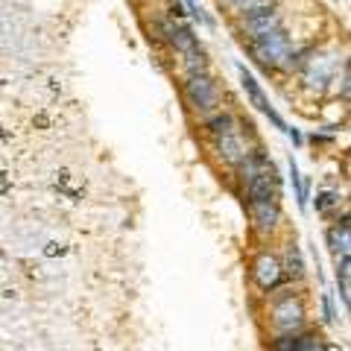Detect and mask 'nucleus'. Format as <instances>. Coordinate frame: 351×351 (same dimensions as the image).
<instances>
[{
	"label": "nucleus",
	"mask_w": 351,
	"mask_h": 351,
	"mask_svg": "<svg viewBox=\"0 0 351 351\" xmlns=\"http://www.w3.org/2000/svg\"><path fill=\"white\" fill-rule=\"evenodd\" d=\"M156 27H158V36L182 56L184 71L188 73H202L205 71V64H208L205 62V50H202L199 38L193 36L191 24L182 18V6L179 3H173L170 12L156 21Z\"/></svg>",
	"instance_id": "1"
},
{
	"label": "nucleus",
	"mask_w": 351,
	"mask_h": 351,
	"mask_svg": "<svg viewBox=\"0 0 351 351\" xmlns=\"http://www.w3.org/2000/svg\"><path fill=\"white\" fill-rule=\"evenodd\" d=\"M208 135H211V144H214V152L217 158L228 164V167H240L252 152L246 147V138L240 132V123L232 117V114H214L208 117Z\"/></svg>",
	"instance_id": "2"
},
{
	"label": "nucleus",
	"mask_w": 351,
	"mask_h": 351,
	"mask_svg": "<svg viewBox=\"0 0 351 351\" xmlns=\"http://www.w3.org/2000/svg\"><path fill=\"white\" fill-rule=\"evenodd\" d=\"M237 170H240V182L246 188L249 202H263V199L278 202L281 182H278V173L272 167V161L263 152H252Z\"/></svg>",
	"instance_id": "3"
},
{
	"label": "nucleus",
	"mask_w": 351,
	"mask_h": 351,
	"mask_svg": "<svg viewBox=\"0 0 351 351\" xmlns=\"http://www.w3.org/2000/svg\"><path fill=\"white\" fill-rule=\"evenodd\" d=\"M249 50L263 68H293V59H295V47L284 29H276V32L261 36V38H252Z\"/></svg>",
	"instance_id": "4"
},
{
	"label": "nucleus",
	"mask_w": 351,
	"mask_h": 351,
	"mask_svg": "<svg viewBox=\"0 0 351 351\" xmlns=\"http://www.w3.org/2000/svg\"><path fill=\"white\" fill-rule=\"evenodd\" d=\"M184 100L193 108L196 114L202 117H214V112L219 108V88L214 82V76L202 73H188L184 80Z\"/></svg>",
	"instance_id": "5"
},
{
	"label": "nucleus",
	"mask_w": 351,
	"mask_h": 351,
	"mask_svg": "<svg viewBox=\"0 0 351 351\" xmlns=\"http://www.w3.org/2000/svg\"><path fill=\"white\" fill-rule=\"evenodd\" d=\"M272 331L278 334H302L304 331V307L290 290H281V295L269 307Z\"/></svg>",
	"instance_id": "6"
},
{
	"label": "nucleus",
	"mask_w": 351,
	"mask_h": 351,
	"mask_svg": "<svg viewBox=\"0 0 351 351\" xmlns=\"http://www.w3.org/2000/svg\"><path fill=\"white\" fill-rule=\"evenodd\" d=\"M284 276H287V269H284V263L269 255V252H261V255L255 258V263H252V278H255V284L261 290H276L278 284L284 281Z\"/></svg>",
	"instance_id": "7"
},
{
	"label": "nucleus",
	"mask_w": 351,
	"mask_h": 351,
	"mask_svg": "<svg viewBox=\"0 0 351 351\" xmlns=\"http://www.w3.org/2000/svg\"><path fill=\"white\" fill-rule=\"evenodd\" d=\"M334 71H337V56H331V53H316V56L304 59L302 80L311 88H316V91H322L325 82L334 76Z\"/></svg>",
	"instance_id": "8"
},
{
	"label": "nucleus",
	"mask_w": 351,
	"mask_h": 351,
	"mask_svg": "<svg viewBox=\"0 0 351 351\" xmlns=\"http://www.w3.org/2000/svg\"><path fill=\"white\" fill-rule=\"evenodd\" d=\"M276 29H281V18H278V12L272 6L243 18V32H249V41L261 38V36H269V32H276Z\"/></svg>",
	"instance_id": "9"
},
{
	"label": "nucleus",
	"mask_w": 351,
	"mask_h": 351,
	"mask_svg": "<svg viewBox=\"0 0 351 351\" xmlns=\"http://www.w3.org/2000/svg\"><path fill=\"white\" fill-rule=\"evenodd\" d=\"M240 82H243V88H246V94H249V100H252V106H258L261 108V112L263 114H267L269 120H272V123H276L278 129H284V132H290L287 129V123H284V120L278 117V112H276V108H272L269 103H267V97H263V91H261V85L255 82V76H252L246 68H240Z\"/></svg>",
	"instance_id": "10"
},
{
	"label": "nucleus",
	"mask_w": 351,
	"mask_h": 351,
	"mask_svg": "<svg viewBox=\"0 0 351 351\" xmlns=\"http://www.w3.org/2000/svg\"><path fill=\"white\" fill-rule=\"evenodd\" d=\"M249 217H252V223H255L258 232H276V226L281 223V208L272 199L249 202Z\"/></svg>",
	"instance_id": "11"
},
{
	"label": "nucleus",
	"mask_w": 351,
	"mask_h": 351,
	"mask_svg": "<svg viewBox=\"0 0 351 351\" xmlns=\"http://www.w3.org/2000/svg\"><path fill=\"white\" fill-rule=\"evenodd\" d=\"M328 246H331L337 258H351V226L337 223L328 228Z\"/></svg>",
	"instance_id": "12"
},
{
	"label": "nucleus",
	"mask_w": 351,
	"mask_h": 351,
	"mask_svg": "<svg viewBox=\"0 0 351 351\" xmlns=\"http://www.w3.org/2000/svg\"><path fill=\"white\" fill-rule=\"evenodd\" d=\"M337 284H339V295H343L346 307L351 311V258L339 261V269H337Z\"/></svg>",
	"instance_id": "13"
},
{
	"label": "nucleus",
	"mask_w": 351,
	"mask_h": 351,
	"mask_svg": "<svg viewBox=\"0 0 351 351\" xmlns=\"http://www.w3.org/2000/svg\"><path fill=\"white\" fill-rule=\"evenodd\" d=\"M272 351H304V331L302 334H278L272 339Z\"/></svg>",
	"instance_id": "14"
},
{
	"label": "nucleus",
	"mask_w": 351,
	"mask_h": 351,
	"mask_svg": "<svg viewBox=\"0 0 351 351\" xmlns=\"http://www.w3.org/2000/svg\"><path fill=\"white\" fill-rule=\"evenodd\" d=\"M223 3L246 18V15H252V12H261V9H267L269 0H223Z\"/></svg>",
	"instance_id": "15"
},
{
	"label": "nucleus",
	"mask_w": 351,
	"mask_h": 351,
	"mask_svg": "<svg viewBox=\"0 0 351 351\" xmlns=\"http://www.w3.org/2000/svg\"><path fill=\"white\" fill-rule=\"evenodd\" d=\"M284 269H287L290 278H302L304 276V261H302V252L299 246H287V263H284Z\"/></svg>",
	"instance_id": "16"
},
{
	"label": "nucleus",
	"mask_w": 351,
	"mask_h": 351,
	"mask_svg": "<svg viewBox=\"0 0 351 351\" xmlns=\"http://www.w3.org/2000/svg\"><path fill=\"white\" fill-rule=\"evenodd\" d=\"M290 176H293V188H295V199H299V208H307V188L302 182V173L295 167V161L290 158Z\"/></svg>",
	"instance_id": "17"
},
{
	"label": "nucleus",
	"mask_w": 351,
	"mask_h": 351,
	"mask_svg": "<svg viewBox=\"0 0 351 351\" xmlns=\"http://www.w3.org/2000/svg\"><path fill=\"white\" fill-rule=\"evenodd\" d=\"M322 316H325V322L328 325H334L337 322V313H334V302H331V293H322Z\"/></svg>",
	"instance_id": "18"
},
{
	"label": "nucleus",
	"mask_w": 351,
	"mask_h": 351,
	"mask_svg": "<svg viewBox=\"0 0 351 351\" xmlns=\"http://www.w3.org/2000/svg\"><path fill=\"white\" fill-rule=\"evenodd\" d=\"M184 3H188V9H191V15H193L196 21H202V24H205V27H211V18H208V15L202 12V6H199V3H196V0H184Z\"/></svg>",
	"instance_id": "19"
},
{
	"label": "nucleus",
	"mask_w": 351,
	"mask_h": 351,
	"mask_svg": "<svg viewBox=\"0 0 351 351\" xmlns=\"http://www.w3.org/2000/svg\"><path fill=\"white\" fill-rule=\"evenodd\" d=\"M304 351H328V346L316 334H304Z\"/></svg>",
	"instance_id": "20"
},
{
	"label": "nucleus",
	"mask_w": 351,
	"mask_h": 351,
	"mask_svg": "<svg viewBox=\"0 0 351 351\" xmlns=\"http://www.w3.org/2000/svg\"><path fill=\"white\" fill-rule=\"evenodd\" d=\"M331 205H334V193H322L319 202H316V208H319V211H328Z\"/></svg>",
	"instance_id": "21"
}]
</instances>
